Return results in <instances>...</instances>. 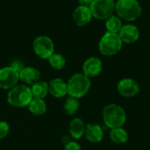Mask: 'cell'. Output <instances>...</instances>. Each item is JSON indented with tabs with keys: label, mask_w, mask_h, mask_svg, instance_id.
Returning <instances> with one entry per match:
<instances>
[{
	"label": "cell",
	"mask_w": 150,
	"mask_h": 150,
	"mask_svg": "<svg viewBox=\"0 0 150 150\" xmlns=\"http://www.w3.org/2000/svg\"><path fill=\"white\" fill-rule=\"evenodd\" d=\"M117 16L127 22L135 21L142 13V8L138 0H118L115 3Z\"/></svg>",
	"instance_id": "1"
},
{
	"label": "cell",
	"mask_w": 150,
	"mask_h": 150,
	"mask_svg": "<svg viewBox=\"0 0 150 150\" xmlns=\"http://www.w3.org/2000/svg\"><path fill=\"white\" fill-rule=\"evenodd\" d=\"M102 116L105 124L111 129L123 127L127 121L125 109L116 104H109L105 105L103 109Z\"/></svg>",
	"instance_id": "2"
},
{
	"label": "cell",
	"mask_w": 150,
	"mask_h": 150,
	"mask_svg": "<svg viewBox=\"0 0 150 150\" xmlns=\"http://www.w3.org/2000/svg\"><path fill=\"white\" fill-rule=\"evenodd\" d=\"M67 87L68 94L78 99L89 92L91 87V82L83 73H76L67 82Z\"/></svg>",
	"instance_id": "3"
},
{
	"label": "cell",
	"mask_w": 150,
	"mask_h": 150,
	"mask_svg": "<svg viewBox=\"0 0 150 150\" xmlns=\"http://www.w3.org/2000/svg\"><path fill=\"white\" fill-rule=\"evenodd\" d=\"M33 98L31 88L25 84H18L11 88L7 94L8 103L18 108H23L28 106L32 99Z\"/></svg>",
	"instance_id": "4"
},
{
	"label": "cell",
	"mask_w": 150,
	"mask_h": 150,
	"mask_svg": "<svg viewBox=\"0 0 150 150\" xmlns=\"http://www.w3.org/2000/svg\"><path fill=\"white\" fill-rule=\"evenodd\" d=\"M123 42L118 33L106 32L98 42V50L105 56H112L121 50Z\"/></svg>",
	"instance_id": "5"
},
{
	"label": "cell",
	"mask_w": 150,
	"mask_h": 150,
	"mask_svg": "<svg viewBox=\"0 0 150 150\" xmlns=\"http://www.w3.org/2000/svg\"><path fill=\"white\" fill-rule=\"evenodd\" d=\"M90 10L93 18L99 20L107 19L115 11V2L114 0H94Z\"/></svg>",
	"instance_id": "6"
},
{
	"label": "cell",
	"mask_w": 150,
	"mask_h": 150,
	"mask_svg": "<svg viewBox=\"0 0 150 150\" xmlns=\"http://www.w3.org/2000/svg\"><path fill=\"white\" fill-rule=\"evenodd\" d=\"M33 49L35 54L41 59H48L54 53V44L47 35L36 37L33 42Z\"/></svg>",
	"instance_id": "7"
},
{
	"label": "cell",
	"mask_w": 150,
	"mask_h": 150,
	"mask_svg": "<svg viewBox=\"0 0 150 150\" xmlns=\"http://www.w3.org/2000/svg\"><path fill=\"white\" fill-rule=\"evenodd\" d=\"M18 80V72L11 66L0 69V89L11 90L17 85Z\"/></svg>",
	"instance_id": "8"
},
{
	"label": "cell",
	"mask_w": 150,
	"mask_h": 150,
	"mask_svg": "<svg viewBox=\"0 0 150 150\" xmlns=\"http://www.w3.org/2000/svg\"><path fill=\"white\" fill-rule=\"evenodd\" d=\"M117 91L124 98H134L140 92L139 83L133 78H123L117 84Z\"/></svg>",
	"instance_id": "9"
},
{
	"label": "cell",
	"mask_w": 150,
	"mask_h": 150,
	"mask_svg": "<svg viewBox=\"0 0 150 150\" xmlns=\"http://www.w3.org/2000/svg\"><path fill=\"white\" fill-rule=\"evenodd\" d=\"M118 34L123 43L133 44V43H135L139 40L140 30L135 25L125 24L122 25Z\"/></svg>",
	"instance_id": "10"
},
{
	"label": "cell",
	"mask_w": 150,
	"mask_h": 150,
	"mask_svg": "<svg viewBox=\"0 0 150 150\" xmlns=\"http://www.w3.org/2000/svg\"><path fill=\"white\" fill-rule=\"evenodd\" d=\"M102 69V61L97 56L89 57L83 64V73L89 78L98 76L101 73Z\"/></svg>",
	"instance_id": "11"
},
{
	"label": "cell",
	"mask_w": 150,
	"mask_h": 150,
	"mask_svg": "<svg viewBox=\"0 0 150 150\" xmlns=\"http://www.w3.org/2000/svg\"><path fill=\"white\" fill-rule=\"evenodd\" d=\"M73 21L76 24V25L82 27L89 24L91 20L92 14L90 10V7L83 6V5H78L73 11Z\"/></svg>",
	"instance_id": "12"
},
{
	"label": "cell",
	"mask_w": 150,
	"mask_h": 150,
	"mask_svg": "<svg viewBox=\"0 0 150 150\" xmlns=\"http://www.w3.org/2000/svg\"><path fill=\"white\" fill-rule=\"evenodd\" d=\"M48 91L51 96L61 98L68 94L67 83L62 78H54L48 83Z\"/></svg>",
	"instance_id": "13"
},
{
	"label": "cell",
	"mask_w": 150,
	"mask_h": 150,
	"mask_svg": "<svg viewBox=\"0 0 150 150\" xmlns=\"http://www.w3.org/2000/svg\"><path fill=\"white\" fill-rule=\"evenodd\" d=\"M84 136L90 142L98 143L104 138V131L99 125L95 123H89L85 127Z\"/></svg>",
	"instance_id": "14"
},
{
	"label": "cell",
	"mask_w": 150,
	"mask_h": 150,
	"mask_svg": "<svg viewBox=\"0 0 150 150\" xmlns=\"http://www.w3.org/2000/svg\"><path fill=\"white\" fill-rule=\"evenodd\" d=\"M19 74V80L27 85H33L40 79V72L33 67H24Z\"/></svg>",
	"instance_id": "15"
},
{
	"label": "cell",
	"mask_w": 150,
	"mask_h": 150,
	"mask_svg": "<svg viewBox=\"0 0 150 150\" xmlns=\"http://www.w3.org/2000/svg\"><path fill=\"white\" fill-rule=\"evenodd\" d=\"M86 125L80 118H75L69 124V134L75 140H79L84 135Z\"/></svg>",
	"instance_id": "16"
},
{
	"label": "cell",
	"mask_w": 150,
	"mask_h": 150,
	"mask_svg": "<svg viewBox=\"0 0 150 150\" xmlns=\"http://www.w3.org/2000/svg\"><path fill=\"white\" fill-rule=\"evenodd\" d=\"M30 88H31L33 97L35 98H42L43 99L49 93V91H48V83L47 82H45V81H42V80H40L38 82H36Z\"/></svg>",
	"instance_id": "17"
},
{
	"label": "cell",
	"mask_w": 150,
	"mask_h": 150,
	"mask_svg": "<svg viewBox=\"0 0 150 150\" xmlns=\"http://www.w3.org/2000/svg\"><path fill=\"white\" fill-rule=\"evenodd\" d=\"M28 108L31 113L36 116L42 115L47 111V104L42 98H33L30 104L28 105Z\"/></svg>",
	"instance_id": "18"
},
{
	"label": "cell",
	"mask_w": 150,
	"mask_h": 150,
	"mask_svg": "<svg viewBox=\"0 0 150 150\" xmlns=\"http://www.w3.org/2000/svg\"><path fill=\"white\" fill-rule=\"evenodd\" d=\"M110 138L116 144H124L128 141V133L122 127L112 128L110 131Z\"/></svg>",
	"instance_id": "19"
},
{
	"label": "cell",
	"mask_w": 150,
	"mask_h": 150,
	"mask_svg": "<svg viewBox=\"0 0 150 150\" xmlns=\"http://www.w3.org/2000/svg\"><path fill=\"white\" fill-rule=\"evenodd\" d=\"M122 19L118 16L112 15L107 19H105V28L106 32L112 33H119L120 28L122 27Z\"/></svg>",
	"instance_id": "20"
},
{
	"label": "cell",
	"mask_w": 150,
	"mask_h": 150,
	"mask_svg": "<svg viewBox=\"0 0 150 150\" xmlns=\"http://www.w3.org/2000/svg\"><path fill=\"white\" fill-rule=\"evenodd\" d=\"M79 107H80V104H79L78 99L76 98H73V97H70V96L65 100V102L63 104L64 112L69 116L75 115L78 112Z\"/></svg>",
	"instance_id": "21"
},
{
	"label": "cell",
	"mask_w": 150,
	"mask_h": 150,
	"mask_svg": "<svg viewBox=\"0 0 150 150\" xmlns=\"http://www.w3.org/2000/svg\"><path fill=\"white\" fill-rule=\"evenodd\" d=\"M50 66L55 69H62L66 65V59L60 53H54L48 59Z\"/></svg>",
	"instance_id": "22"
},
{
	"label": "cell",
	"mask_w": 150,
	"mask_h": 150,
	"mask_svg": "<svg viewBox=\"0 0 150 150\" xmlns=\"http://www.w3.org/2000/svg\"><path fill=\"white\" fill-rule=\"evenodd\" d=\"M10 131V126L6 121H0V140L5 138Z\"/></svg>",
	"instance_id": "23"
},
{
	"label": "cell",
	"mask_w": 150,
	"mask_h": 150,
	"mask_svg": "<svg viewBox=\"0 0 150 150\" xmlns=\"http://www.w3.org/2000/svg\"><path fill=\"white\" fill-rule=\"evenodd\" d=\"M64 150H82L81 146L76 142H69L66 143Z\"/></svg>",
	"instance_id": "24"
},
{
	"label": "cell",
	"mask_w": 150,
	"mask_h": 150,
	"mask_svg": "<svg viewBox=\"0 0 150 150\" xmlns=\"http://www.w3.org/2000/svg\"><path fill=\"white\" fill-rule=\"evenodd\" d=\"M11 67L13 68L15 70H17V71L19 73L20 70H21L25 66H24V64H23V62H22L21 61H19V60H14V61L11 62Z\"/></svg>",
	"instance_id": "25"
},
{
	"label": "cell",
	"mask_w": 150,
	"mask_h": 150,
	"mask_svg": "<svg viewBox=\"0 0 150 150\" xmlns=\"http://www.w3.org/2000/svg\"><path fill=\"white\" fill-rule=\"evenodd\" d=\"M94 0H78L79 5H83V6H87L90 7L91 4L93 3Z\"/></svg>",
	"instance_id": "26"
}]
</instances>
